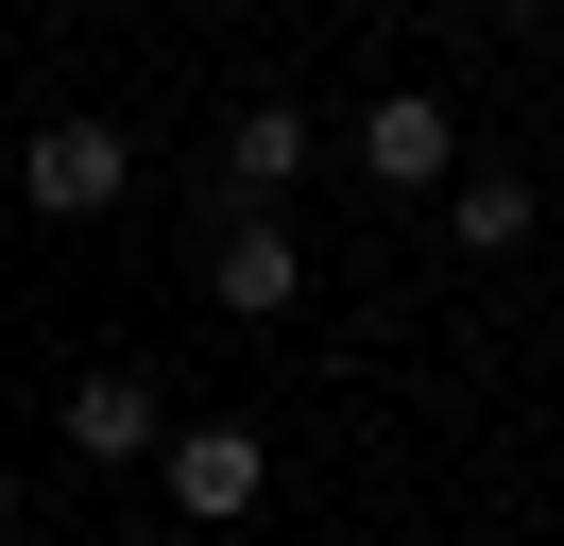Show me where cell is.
Listing matches in <instances>:
<instances>
[{"instance_id":"6da1fadb","label":"cell","mask_w":564,"mask_h":546,"mask_svg":"<svg viewBox=\"0 0 564 546\" xmlns=\"http://www.w3.org/2000/svg\"><path fill=\"white\" fill-rule=\"evenodd\" d=\"M154 478H172V529H206V546H223L257 495H274V444L206 410V427H172V444H154Z\"/></svg>"},{"instance_id":"7a4b0ae2","label":"cell","mask_w":564,"mask_h":546,"mask_svg":"<svg viewBox=\"0 0 564 546\" xmlns=\"http://www.w3.org/2000/svg\"><path fill=\"white\" fill-rule=\"evenodd\" d=\"M18 188H35L52 222H104V205L138 188V154H120L104 120H35V154H18Z\"/></svg>"},{"instance_id":"3957f363","label":"cell","mask_w":564,"mask_h":546,"mask_svg":"<svg viewBox=\"0 0 564 546\" xmlns=\"http://www.w3.org/2000/svg\"><path fill=\"white\" fill-rule=\"evenodd\" d=\"M206 291H223V325H291V307H308V239L291 222H223Z\"/></svg>"},{"instance_id":"277c9868","label":"cell","mask_w":564,"mask_h":546,"mask_svg":"<svg viewBox=\"0 0 564 546\" xmlns=\"http://www.w3.org/2000/svg\"><path fill=\"white\" fill-rule=\"evenodd\" d=\"M359 171L377 188H462V120L427 86H377V120H359Z\"/></svg>"},{"instance_id":"5b68a950","label":"cell","mask_w":564,"mask_h":546,"mask_svg":"<svg viewBox=\"0 0 564 546\" xmlns=\"http://www.w3.org/2000/svg\"><path fill=\"white\" fill-rule=\"evenodd\" d=\"M52 427H69V461H154V444H172V410H154V375H69V410H52Z\"/></svg>"},{"instance_id":"8992f818","label":"cell","mask_w":564,"mask_h":546,"mask_svg":"<svg viewBox=\"0 0 564 546\" xmlns=\"http://www.w3.org/2000/svg\"><path fill=\"white\" fill-rule=\"evenodd\" d=\"M308 154H325V136L291 120V102H240V120H223V205H240V222H274V188H291Z\"/></svg>"},{"instance_id":"52a82bcc","label":"cell","mask_w":564,"mask_h":546,"mask_svg":"<svg viewBox=\"0 0 564 546\" xmlns=\"http://www.w3.org/2000/svg\"><path fill=\"white\" fill-rule=\"evenodd\" d=\"M445 239H462V256H513V239H530V171H462V188H445Z\"/></svg>"},{"instance_id":"ba28073f","label":"cell","mask_w":564,"mask_h":546,"mask_svg":"<svg viewBox=\"0 0 564 546\" xmlns=\"http://www.w3.org/2000/svg\"><path fill=\"white\" fill-rule=\"evenodd\" d=\"M0 529H18V461H0Z\"/></svg>"},{"instance_id":"9c48e42d","label":"cell","mask_w":564,"mask_h":546,"mask_svg":"<svg viewBox=\"0 0 564 546\" xmlns=\"http://www.w3.org/2000/svg\"><path fill=\"white\" fill-rule=\"evenodd\" d=\"M138 546H206V529H138Z\"/></svg>"}]
</instances>
